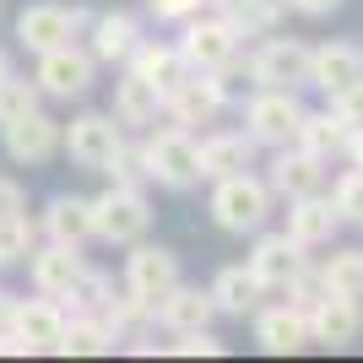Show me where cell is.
I'll return each instance as SVG.
<instances>
[{"label":"cell","mask_w":363,"mask_h":363,"mask_svg":"<svg viewBox=\"0 0 363 363\" xmlns=\"http://www.w3.org/2000/svg\"><path fill=\"white\" fill-rule=\"evenodd\" d=\"M141 163H147L152 184H163V190H190V184H201V141L190 136L184 125L147 130V141H141Z\"/></svg>","instance_id":"obj_1"},{"label":"cell","mask_w":363,"mask_h":363,"mask_svg":"<svg viewBox=\"0 0 363 363\" xmlns=\"http://www.w3.org/2000/svg\"><path fill=\"white\" fill-rule=\"evenodd\" d=\"M272 184L260 174H228V179H212V223L228 228V233H260L266 217H272Z\"/></svg>","instance_id":"obj_2"},{"label":"cell","mask_w":363,"mask_h":363,"mask_svg":"<svg viewBox=\"0 0 363 363\" xmlns=\"http://www.w3.org/2000/svg\"><path fill=\"white\" fill-rule=\"evenodd\" d=\"M152 228V201L141 184H108L104 196H92V239L104 244H136Z\"/></svg>","instance_id":"obj_3"},{"label":"cell","mask_w":363,"mask_h":363,"mask_svg":"<svg viewBox=\"0 0 363 363\" xmlns=\"http://www.w3.org/2000/svg\"><path fill=\"white\" fill-rule=\"evenodd\" d=\"M33 82H38V92H44V98L76 104V98H87L92 82H98V60H92V49H82V44L71 38V44L44 49V55H38V71H33Z\"/></svg>","instance_id":"obj_4"},{"label":"cell","mask_w":363,"mask_h":363,"mask_svg":"<svg viewBox=\"0 0 363 363\" xmlns=\"http://www.w3.org/2000/svg\"><path fill=\"white\" fill-rule=\"evenodd\" d=\"M303 104L293 87H255L244 104V130L255 136V147H288L298 136Z\"/></svg>","instance_id":"obj_5"},{"label":"cell","mask_w":363,"mask_h":363,"mask_svg":"<svg viewBox=\"0 0 363 363\" xmlns=\"http://www.w3.org/2000/svg\"><path fill=\"white\" fill-rule=\"evenodd\" d=\"M179 55H184V65H190V71H201V76H206V71H223L228 60H239V28L206 6L201 16H190V22H184Z\"/></svg>","instance_id":"obj_6"},{"label":"cell","mask_w":363,"mask_h":363,"mask_svg":"<svg viewBox=\"0 0 363 363\" xmlns=\"http://www.w3.org/2000/svg\"><path fill=\"white\" fill-rule=\"evenodd\" d=\"M120 120L114 114H76L71 125H60V152L71 157L76 168H87V174H104L108 157L120 152Z\"/></svg>","instance_id":"obj_7"},{"label":"cell","mask_w":363,"mask_h":363,"mask_svg":"<svg viewBox=\"0 0 363 363\" xmlns=\"http://www.w3.org/2000/svg\"><path fill=\"white\" fill-rule=\"evenodd\" d=\"M179 255L174 250H163V244H130V255H125V293H136L141 303H157L168 298V293L179 288Z\"/></svg>","instance_id":"obj_8"},{"label":"cell","mask_w":363,"mask_h":363,"mask_svg":"<svg viewBox=\"0 0 363 363\" xmlns=\"http://www.w3.org/2000/svg\"><path fill=\"white\" fill-rule=\"evenodd\" d=\"M92 16L82 11V6H55V0H38V6H28V11L16 16V38H22V49H33V55H44V49H60L71 44L76 33H87Z\"/></svg>","instance_id":"obj_9"},{"label":"cell","mask_w":363,"mask_h":363,"mask_svg":"<svg viewBox=\"0 0 363 363\" xmlns=\"http://www.w3.org/2000/svg\"><path fill=\"white\" fill-rule=\"evenodd\" d=\"M309 60L315 49L298 44V38H266V44L250 55V82L255 87H309Z\"/></svg>","instance_id":"obj_10"},{"label":"cell","mask_w":363,"mask_h":363,"mask_svg":"<svg viewBox=\"0 0 363 363\" xmlns=\"http://www.w3.org/2000/svg\"><path fill=\"white\" fill-rule=\"evenodd\" d=\"M303 315H309V336H315L320 347L342 352V347H352L363 336V303L347 298V293H320Z\"/></svg>","instance_id":"obj_11"},{"label":"cell","mask_w":363,"mask_h":363,"mask_svg":"<svg viewBox=\"0 0 363 363\" xmlns=\"http://www.w3.org/2000/svg\"><path fill=\"white\" fill-rule=\"evenodd\" d=\"M266 184H272V196H282V201L320 196V190H325V163H320L315 152H303L298 141H288V147H277Z\"/></svg>","instance_id":"obj_12"},{"label":"cell","mask_w":363,"mask_h":363,"mask_svg":"<svg viewBox=\"0 0 363 363\" xmlns=\"http://www.w3.org/2000/svg\"><path fill=\"white\" fill-rule=\"evenodd\" d=\"M28 272H33V288L44 293V298H65L71 282L87 272V260H82V244L49 239V244H38V250L28 255Z\"/></svg>","instance_id":"obj_13"},{"label":"cell","mask_w":363,"mask_h":363,"mask_svg":"<svg viewBox=\"0 0 363 363\" xmlns=\"http://www.w3.org/2000/svg\"><path fill=\"white\" fill-rule=\"evenodd\" d=\"M303 266H309V260H303V244H293L288 233H260L255 250H250V272L260 277L266 293H288V282Z\"/></svg>","instance_id":"obj_14"},{"label":"cell","mask_w":363,"mask_h":363,"mask_svg":"<svg viewBox=\"0 0 363 363\" xmlns=\"http://www.w3.org/2000/svg\"><path fill=\"white\" fill-rule=\"evenodd\" d=\"M255 342L260 352H303L315 336H309V315L298 303H272V309H255Z\"/></svg>","instance_id":"obj_15"},{"label":"cell","mask_w":363,"mask_h":363,"mask_svg":"<svg viewBox=\"0 0 363 363\" xmlns=\"http://www.w3.org/2000/svg\"><path fill=\"white\" fill-rule=\"evenodd\" d=\"M11 331L28 342V352H55L60 347V336H65V309L60 298H16V315H11Z\"/></svg>","instance_id":"obj_16"},{"label":"cell","mask_w":363,"mask_h":363,"mask_svg":"<svg viewBox=\"0 0 363 363\" xmlns=\"http://www.w3.org/2000/svg\"><path fill=\"white\" fill-rule=\"evenodd\" d=\"M6 136V152H11V163H49L55 152H60V120H49L44 108H33L28 120H16L0 130Z\"/></svg>","instance_id":"obj_17"},{"label":"cell","mask_w":363,"mask_h":363,"mask_svg":"<svg viewBox=\"0 0 363 363\" xmlns=\"http://www.w3.org/2000/svg\"><path fill=\"white\" fill-rule=\"evenodd\" d=\"M136 44H141V22H136V16H125V11L92 16L87 49H92V60H98V65H130Z\"/></svg>","instance_id":"obj_18"},{"label":"cell","mask_w":363,"mask_h":363,"mask_svg":"<svg viewBox=\"0 0 363 363\" xmlns=\"http://www.w3.org/2000/svg\"><path fill=\"white\" fill-rule=\"evenodd\" d=\"M342 228V217H336V206H331V196L320 190V196H298V201H288V233L293 244H303V250H320V244H331V233Z\"/></svg>","instance_id":"obj_19"},{"label":"cell","mask_w":363,"mask_h":363,"mask_svg":"<svg viewBox=\"0 0 363 363\" xmlns=\"http://www.w3.org/2000/svg\"><path fill=\"white\" fill-rule=\"evenodd\" d=\"M358 76H363V49L358 44H342V38L320 44L315 60H309V87H320L325 98H336L342 87H352Z\"/></svg>","instance_id":"obj_20"},{"label":"cell","mask_w":363,"mask_h":363,"mask_svg":"<svg viewBox=\"0 0 363 363\" xmlns=\"http://www.w3.org/2000/svg\"><path fill=\"white\" fill-rule=\"evenodd\" d=\"M163 114L174 125H212L217 114H223V104H217V92H212V76H201V71H190L179 82L174 92H163Z\"/></svg>","instance_id":"obj_21"},{"label":"cell","mask_w":363,"mask_h":363,"mask_svg":"<svg viewBox=\"0 0 363 363\" xmlns=\"http://www.w3.org/2000/svg\"><path fill=\"white\" fill-rule=\"evenodd\" d=\"M255 163V136L250 130H212L201 141V179H228Z\"/></svg>","instance_id":"obj_22"},{"label":"cell","mask_w":363,"mask_h":363,"mask_svg":"<svg viewBox=\"0 0 363 363\" xmlns=\"http://www.w3.org/2000/svg\"><path fill=\"white\" fill-rule=\"evenodd\" d=\"M157 114H163V92H157V82H147L141 71L125 65V76L114 82V120L147 130V125H157Z\"/></svg>","instance_id":"obj_23"},{"label":"cell","mask_w":363,"mask_h":363,"mask_svg":"<svg viewBox=\"0 0 363 363\" xmlns=\"http://www.w3.org/2000/svg\"><path fill=\"white\" fill-rule=\"evenodd\" d=\"M212 303H217V315H233V320H244V315H255L260 309V298H266V288H260V277L250 272V266H223V272L212 277Z\"/></svg>","instance_id":"obj_24"},{"label":"cell","mask_w":363,"mask_h":363,"mask_svg":"<svg viewBox=\"0 0 363 363\" xmlns=\"http://www.w3.org/2000/svg\"><path fill=\"white\" fill-rule=\"evenodd\" d=\"M152 315H157V325H163V331H206V325H212V315H217V303H212V293L206 288H174L168 293L163 303H157V309H152Z\"/></svg>","instance_id":"obj_25"},{"label":"cell","mask_w":363,"mask_h":363,"mask_svg":"<svg viewBox=\"0 0 363 363\" xmlns=\"http://www.w3.org/2000/svg\"><path fill=\"white\" fill-rule=\"evenodd\" d=\"M347 136H352V125L336 114V108H320V114H309L303 108V120H298V147L303 152H315L320 163H331V157H347Z\"/></svg>","instance_id":"obj_26"},{"label":"cell","mask_w":363,"mask_h":363,"mask_svg":"<svg viewBox=\"0 0 363 363\" xmlns=\"http://www.w3.org/2000/svg\"><path fill=\"white\" fill-rule=\"evenodd\" d=\"M120 342H114V331H108V320L104 315H92V309H71L65 315V336H60V347L65 358H104V352H114Z\"/></svg>","instance_id":"obj_27"},{"label":"cell","mask_w":363,"mask_h":363,"mask_svg":"<svg viewBox=\"0 0 363 363\" xmlns=\"http://www.w3.org/2000/svg\"><path fill=\"white\" fill-rule=\"evenodd\" d=\"M44 233L60 244H87L92 239V196H55L44 212Z\"/></svg>","instance_id":"obj_28"},{"label":"cell","mask_w":363,"mask_h":363,"mask_svg":"<svg viewBox=\"0 0 363 363\" xmlns=\"http://www.w3.org/2000/svg\"><path fill=\"white\" fill-rule=\"evenodd\" d=\"M130 71H141L147 82H157V92H174L184 76H190V65H184L179 44H147V38H141L136 55H130Z\"/></svg>","instance_id":"obj_29"},{"label":"cell","mask_w":363,"mask_h":363,"mask_svg":"<svg viewBox=\"0 0 363 363\" xmlns=\"http://www.w3.org/2000/svg\"><path fill=\"white\" fill-rule=\"evenodd\" d=\"M212 11L228 16V22L239 28V38H244V33H266V28H277V16L288 11V0H212Z\"/></svg>","instance_id":"obj_30"},{"label":"cell","mask_w":363,"mask_h":363,"mask_svg":"<svg viewBox=\"0 0 363 363\" xmlns=\"http://www.w3.org/2000/svg\"><path fill=\"white\" fill-rule=\"evenodd\" d=\"M320 282H325V293L363 298V250H336V255L320 266Z\"/></svg>","instance_id":"obj_31"},{"label":"cell","mask_w":363,"mask_h":363,"mask_svg":"<svg viewBox=\"0 0 363 363\" xmlns=\"http://www.w3.org/2000/svg\"><path fill=\"white\" fill-rule=\"evenodd\" d=\"M38 98H44V92H38V82H28V76H6V82H0V130H6V125H16V120H28L33 108H38Z\"/></svg>","instance_id":"obj_32"},{"label":"cell","mask_w":363,"mask_h":363,"mask_svg":"<svg viewBox=\"0 0 363 363\" xmlns=\"http://www.w3.org/2000/svg\"><path fill=\"white\" fill-rule=\"evenodd\" d=\"M33 250H38V228L28 223V212L0 217V266H11V260H28Z\"/></svg>","instance_id":"obj_33"},{"label":"cell","mask_w":363,"mask_h":363,"mask_svg":"<svg viewBox=\"0 0 363 363\" xmlns=\"http://www.w3.org/2000/svg\"><path fill=\"white\" fill-rule=\"evenodd\" d=\"M331 206H336L342 223H363V168H347V174L331 184Z\"/></svg>","instance_id":"obj_34"},{"label":"cell","mask_w":363,"mask_h":363,"mask_svg":"<svg viewBox=\"0 0 363 363\" xmlns=\"http://www.w3.org/2000/svg\"><path fill=\"white\" fill-rule=\"evenodd\" d=\"M108 293H114V282H108L104 272H92V266H87V272L71 282V293H65V298H71V309H92V315H98V309L108 303Z\"/></svg>","instance_id":"obj_35"},{"label":"cell","mask_w":363,"mask_h":363,"mask_svg":"<svg viewBox=\"0 0 363 363\" xmlns=\"http://www.w3.org/2000/svg\"><path fill=\"white\" fill-rule=\"evenodd\" d=\"M212 76V92H217V104H244V98H250V87H255V82H244V76H250V65H244L239 71V60H228L223 71H206Z\"/></svg>","instance_id":"obj_36"},{"label":"cell","mask_w":363,"mask_h":363,"mask_svg":"<svg viewBox=\"0 0 363 363\" xmlns=\"http://www.w3.org/2000/svg\"><path fill=\"white\" fill-rule=\"evenodd\" d=\"M108 184H141L147 179V163H141V147H130V141H120V152L108 157Z\"/></svg>","instance_id":"obj_37"},{"label":"cell","mask_w":363,"mask_h":363,"mask_svg":"<svg viewBox=\"0 0 363 363\" xmlns=\"http://www.w3.org/2000/svg\"><path fill=\"white\" fill-rule=\"evenodd\" d=\"M174 358H223V342L212 331H179V342H168Z\"/></svg>","instance_id":"obj_38"},{"label":"cell","mask_w":363,"mask_h":363,"mask_svg":"<svg viewBox=\"0 0 363 363\" xmlns=\"http://www.w3.org/2000/svg\"><path fill=\"white\" fill-rule=\"evenodd\" d=\"M206 6H212V0H147V11L157 16V22H179V28L190 16H201Z\"/></svg>","instance_id":"obj_39"},{"label":"cell","mask_w":363,"mask_h":363,"mask_svg":"<svg viewBox=\"0 0 363 363\" xmlns=\"http://www.w3.org/2000/svg\"><path fill=\"white\" fill-rule=\"evenodd\" d=\"M331 108H336V114H342V120L352 125V130H358V125H363V76L352 82V87H342V92H336V98H331Z\"/></svg>","instance_id":"obj_40"},{"label":"cell","mask_w":363,"mask_h":363,"mask_svg":"<svg viewBox=\"0 0 363 363\" xmlns=\"http://www.w3.org/2000/svg\"><path fill=\"white\" fill-rule=\"evenodd\" d=\"M16 212H28V190L0 174V217H16Z\"/></svg>","instance_id":"obj_41"},{"label":"cell","mask_w":363,"mask_h":363,"mask_svg":"<svg viewBox=\"0 0 363 363\" xmlns=\"http://www.w3.org/2000/svg\"><path fill=\"white\" fill-rule=\"evenodd\" d=\"M342 0H288V11H298V16H331Z\"/></svg>","instance_id":"obj_42"},{"label":"cell","mask_w":363,"mask_h":363,"mask_svg":"<svg viewBox=\"0 0 363 363\" xmlns=\"http://www.w3.org/2000/svg\"><path fill=\"white\" fill-rule=\"evenodd\" d=\"M11 315H16V298L0 288V331H11Z\"/></svg>","instance_id":"obj_43"},{"label":"cell","mask_w":363,"mask_h":363,"mask_svg":"<svg viewBox=\"0 0 363 363\" xmlns=\"http://www.w3.org/2000/svg\"><path fill=\"white\" fill-rule=\"evenodd\" d=\"M347 157H352V168H363V125L347 136Z\"/></svg>","instance_id":"obj_44"},{"label":"cell","mask_w":363,"mask_h":363,"mask_svg":"<svg viewBox=\"0 0 363 363\" xmlns=\"http://www.w3.org/2000/svg\"><path fill=\"white\" fill-rule=\"evenodd\" d=\"M6 76H11V55H6V49H0V82H6Z\"/></svg>","instance_id":"obj_45"}]
</instances>
